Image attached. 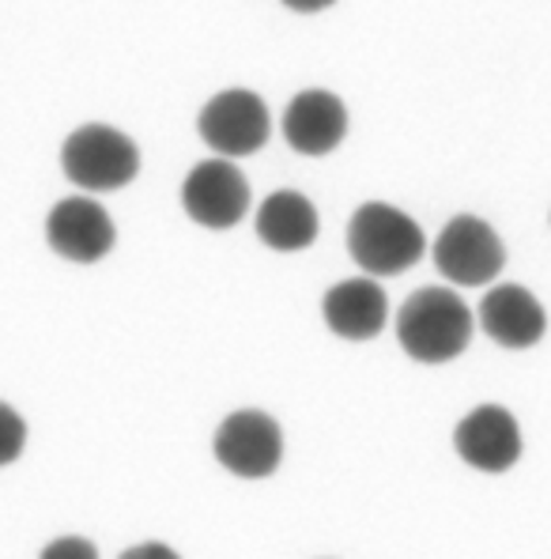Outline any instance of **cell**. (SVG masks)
Wrapping results in <instances>:
<instances>
[{
    "mask_svg": "<svg viewBox=\"0 0 551 559\" xmlns=\"http://www.w3.org/2000/svg\"><path fill=\"white\" fill-rule=\"evenodd\" d=\"M61 170L84 193H113L140 175V147L129 133L103 121L80 126L61 144Z\"/></svg>",
    "mask_w": 551,
    "mask_h": 559,
    "instance_id": "obj_3",
    "label": "cell"
},
{
    "mask_svg": "<svg viewBox=\"0 0 551 559\" xmlns=\"http://www.w3.org/2000/svg\"><path fill=\"white\" fill-rule=\"evenodd\" d=\"M506 265V246L480 216H454L434 238V269L460 287L491 284Z\"/></svg>",
    "mask_w": 551,
    "mask_h": 559,
    "instance_id": "obj_5",
    "label": "cell"
},
{
    "mask_svg": "<svg viewBox=\"0 0 551 559\" xmlns=\"http://www.w3.org/2000/svg\"><path fill=\"white\" fill-rule=\"evenodd\" d=\"M257 238L276 253H299L307 246L318 242L322 219L310 197H302L299 189H276L273 197H265V204L257 209Z\"/></svg>",
    "mask_w": 551,
    "mask_h": 559,
    "instance_id": "obj_13",
    "label": "cell"
},
{
    "mask_svg": "<svg viewBox=\"0 0 551 559\" xmlns=\"http://www.w3.org/2000/svg\"><path fill=\"white\" fill-rule=\"evenodd\" d=\"M480 329L503 348H532L548 333V314L540 299L522 284H499L480 302Z\"/></svg>",
    "mask_w": 551,
    "mask_h": 559,
    "instance_id": "obj_11",
    "label": "cell"
},
{
    "mask_svg": "<svg viewBox=\"0 0 551 559\" xmlns=\"http://www.w3.org/2000/svg\"><path fill=\"white\" fill-rule=\"evenodd\" d=\"M212 450H216V462L227 473L261 480V476L276 473V465L284 462V431H279L273 416L257 413V408H242V413H230L216 427Z\"/></svg>",
    "mask_w": 551,
    "mask_h": 559,
    "instance_id": "obj_7",
    "label": "cell"
},
{
    "mask_svg": "<svg viewBox=\"0 0 551 559\" xmlns=\"http://www.w3.org/2000/svg\"><path fill=\"white\" fill-rule=\"evenodd\" d=\"M427 238L397 204L367 201L348 219V253L367 276H400L423 258Z\"/></svg>",
    "mask_w": 551,
    "mask_h": 559,
    "instance_id": "obj_2",
    "label": "cell"
},
{
    "mask_svg": "<svg viewBox=\"0 0 551 559\" xmlns=\"http://www.w3.org/2000/svg\"><path fill=\"white\" fill-rule=\"evenodd\" d=\"M279 133L291 144V152L322 159L336 152L348 136V106L340 95L325 92V87H307L287 103Z\"/></svg>",
    "mask_w": 551,
    "mask_h": 559,
    "instance_id": "obj_9",
    "label": "cell"
},
{
    "mask_svg": "<svg viewBox=\"0 0 551 559\" xmlns=\"http://www.w3.org/2000/svg\"><path fill=\"white\" fill-rule=\"evenodd\" d=\"M397 341L416 364H450L472 341V310L450 287H419L397 314Z\"/></svg>",
    "mask_w": 551,
    "mask_h": 559,
    "instance_id": "obj_1",
    "label": "cell"
},
{
    "mask_svg": "<svg viewBox=\"0 0 551 559\" xmlns=\"http://www.w3.org/2000/svg\"><path fill=\"white\" fill-rule=\"evenodd\" d=\"M454 447L480 473H506L522 457V427L503 405H480L457 424Z\"/></svg>",
    "mask_w": 551,
    "mask_h": 559,
    "instance_id": "obj_10",
    "label": "cell"
},
{
    "mask_svg": "<svg viewBox=\"0 0 551 559\" xmlns=\"http://www.w3.org/2000/svg\"><path fill=\"white\" fill-rule=\"evenodd\" d=\"M27 447V424L12 405L0 401V465H12Z\"/></svg>",
    "mask_w": 551,
    "mask_h": 559,
    "instance_id": "obj_14",
    "label": "cell"
},
{
    "mask_svg": "<svg viewBox=\"0 0 551 559\" xmlns=\"http://www.w3.org/2000/svg\"><path fill=\"white\" fill-rule=\"evenodd\" d=\"M118 559H178V552L167 545H136L129 552H121Z\"/></svg>",
    "mask_w": 551,
    "mask_h": 559,
    "instance_id": "obj_16",
    "label": "cell"
},
{
    "mask_svg": "<svg viewBox=\"0 0 551 559\" xmlns=\"http://www.w3.org/2000/svg\"><path fill=\"white\" fill-rule=\"evenodd\" d=\"M178 193H182L185 216L196 227H208V231H230L250 212V182L224 155L196 163L182 178Z\"/></svg>",
    "mask_w": 551,
    "mask_h": 559,
    "instance_id": "obj_6",
    "label": "cell"
},
{
    "mask_svg": "<svg viewBox=\"0 0 551 559\" xmlns=\"http://www.w3.org/2000/svg\"><path fill=\"white\" fill-rule=\"evenodd\" d=\"M43 559H98V552L84 537H57L53 545L43 548Z\"/></svg>",
    "mask_w": 551,
    "mask_h": 559,
    "instance_id": "obj_15",
    "label": "cell"
},
{
    "mask_svg": "<svg viewBox=\"0 0 551 559\" xmlns=\"http://www.w3.org/2000/svg\"><path fill=\"white\" fill-rule=\"evenodd\" d=\"M46 242L57 258L76 261V265H95L118 242L113 219L95 197H64L46 216Z\"/></svg>",
    "mask_w": 551,
    "mask_h": 559,
    "instance_id": "obj_8",
    "label": "cell"
},
{
    "mask_svg": "<svg viewBox=\"0 0 551 559\" xmlns=\"http://www.w3.org/2000/svg\"><path fill=\"white\" fill-rule=\"evenodd\" d=\"M196 133L224 159H245V155L261 152L268 144L273 114H268L265 98L257 92L227 87V92L212 95L204 103L201 118H196Z\"/></svg>",
    "mask_w": 551,
    "mask_h": 559,
    "instance_id": "obj_4",
    "label": "cell"
},
{
    "mask_svg": "<svg viewBox=\"0 0 551 559\" xmlns=\"http://www.w3.org/2000/svg\"><path fill=\"white\" fill-rule=\"evenodd\" d=\"M325 325L344 341H374L390 322V299L370 276L340 280L325 292Z\"/></svg>",
    "mask_w": 551,
    "mask_h": 559,
    "instance_id": "obj_12",
    "label": "cell"
},
{
    "mask_svg": "<svg viewBox=\"0 0 551 559\" xmlns=\"http://www.w3.org/2000/svg\"><path fill=\"white\" fill-rule=\"evenodd\" d=\"M284 8H291V12L299 15H314V12H325V8H333L336 0H279Z\"/></svg>",
    "mask_w": 551,
    "mask_h": 559,
    "instance_id": "obj_17",
    "label": "cell"
}]
</instances>
